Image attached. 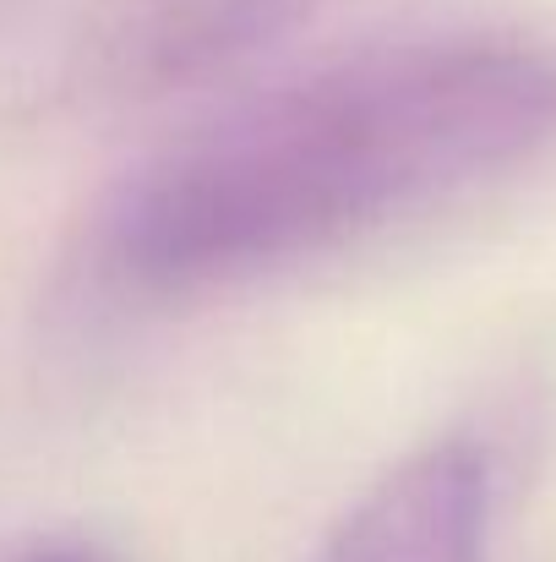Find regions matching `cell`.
<instances>
[{"label": "cell", "instance_id": "cell-1", "mask_svg": "<svg viewBox=\"0 0 556 562\" xmlns=\"http://www.w3.org/2000/svg\"><path fill=\"white\" fill-rule=\"evenodd\" d=\"M556 148V49L415 38L306 71L170 143L99 213L132 295L240 284Z\"/></svg>", "mask_w": 556, "mask_h": 562}, {"label": "cell", "instance_id": "cell-2", "mask_svg": "<svg viewBox=\"0 0 556 562\" xmlns=\"http://www.w3.org/2000/svg\"><path fill=\"white\" fill-rule=\"evenodd\" d=\"M491 470L475 442H431L344 514L317 562H486Z\"/></svg>", "mask_w": 556, "mask_h": 562}, {"label": "cell", "instance_id": "cell-3", "mask_svg": "<svg viewBox=\"0 0 556 562\" xmlns=\"http://www.w3.org/2000/svg\"><path fill=\"white\" fill-rule=\"evenodd\" d=\"M16 562H110V558L93 552V547H38V552H27Z\"/></svg>", "mask_w": 556, "mask_h": 562}]
</instances>
